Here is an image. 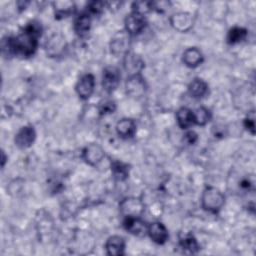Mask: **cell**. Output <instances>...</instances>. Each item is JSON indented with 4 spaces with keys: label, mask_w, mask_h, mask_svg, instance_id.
<instances>
[{
    "label": "cell",
    "mask_w": 256,
    "mask_h": 256,
    "mask_svg": "<svg viewBox=\"0 0 256 256\" xmlns=\"http://www.w3.org/2000/svg\"><path fill=\"white\" fill-rule=\"evenodd\" d=\"M148 234L150 238L157 244H163L168 239V231L160 222H153L148 226Z\"/></svg>",
    "instance_id": "15"
},
{
    "label": "cell",
    "mask_w": 256,
    "mask_h": 256,
    "mask_svg": "<svg viewBox=\"0 0 256 256\" xmlns=\"http://www.w3.org/2000/svg\"><path fill=\"white\" fill-rule=\"evenodd\" d=\"M119 209L124 217H140L144 212V203L136 197H127L119 204Z\"/></svg>",
    "instance_id": "3"
},
{
    "label": "cell",
    "mask_w": 256,
    "mask_h": 256,
    "mask_svg": "<svg viewBox=\"0 0 256 256\" xmlns=\"http://www.w3.org/2000/svg\"><path fill=\"white\" fill-rule=\"evenodd\" d=\"M182 60L186 66L190 68H195L202 63L203 56L200 50H198L195 47H191L184 51Z\"/></svg>",
    "instance_id": "18"
},
{
    "label": "cell",
    "mask_w": 256,
    "mask_h": 256,
    "mask_svg": "<svg viewBox=\"0 0 256 256\" xmlns=\"http://www.w3.org/2000/svg\"><path fill=\"white\" fill-rule=\"evenodd\" d=\"M180 246L184 251L192 254L196 253L199 250V245L197 243V240L192 234H188L184 238H182L180 240Z\"/></svg>",
    "instance_id": "25"
},
{
    "label": "cell",
    "mask_w": 256,
    "mask_h": 256,
    "mask_svg": "<svg viewBox=\"0 0 256 256\" xmlns=\"http://www.w3.org/2000/svg\"><path fill=\"white\" fill-rule=\"evenodd\" d=\"M240 186L244 189H249L251 187V182L249 181V179H242V181L240 182Z\"/></svg>",
    "instance_id": "33"
},
{
    "label": "cell",
    "mask_w": 256,
    "mask_h": 256,
    "mask_svg": "<svg viewBox=\"0 0 256 256\" xmlns=\"http://www.w3.org/2000/svg\"><path fill=\"white\" fill-rule=\"evenodd\" d=\"M116 132L121 138H130L136 132V123L130 118L121 119L116 125Z\"/></svg>",
    "instance_id": "17"
},
{
    "label": "cell",
    "mask_w": 256,
    "mask_h": 256,
    "mask_svg": "<svg viewBox=\"0 0 256 256\" xmlns=\"http://www.w3.org/2000/svg\"><path fill=\"white\" fill-rule=\"evenodd\" d=\"M120 77V72L116 67H106L102 76L103 89L109 93L114 91L119 84Z\"/></svg>",
    "instance_id": "9"
},
{
    "label": "cell",
    "mask_w": 256,
    "mask_h": 256,
    "mask_svg": "<svg viewBox=\"0 0 256 256\" xmlns=\"http://www.w3.org/2000/svg\"><path fill=\"white\" fill-rule=\"evenodd\" d=\"M94 87H95L94 76L92 74H86L83 77H81L80 80L78 81L76 85V91L80 98L86 100L92 95L94 91Z\"/></svg>",
    "instance_id": "13"
},
{
    "label": "cell",
    "mask_w": 256,
    "mask_h": 256,
    "mask_svg": "<svg viewBox=\"0 0 256 256\" xmlns=\"http://www.w3.org/2000/svg\"><path fill=\"white\" fill-rule=\"evenodd\" d=\"M176 118H177L179 127L182 129H187L190 126H192L193 124H195L193 111L186 107H182L177 111Z\"/></svg>",
    "instance_id": "20"
},
{
    "label": "cell",
    "mask_w": 256,
    "mask_h": 256,
    "mask_svg": "<svg viewBox=\"0 0 256 256\" xmlns=\"http://www.w3.org/2000/svg\"><path fill=\"white\" fill-rule=\"evenodd\" d=\"M123 65H124V69L127 71L129 76H131V75L140 74V72L144 68V61L139 55L133 52H128L124 56Z\"/></svg>",
    "instance_id": "11"
},
{
    "label": "cell",
    "mask_w": 256,
    "mask_h": 256,
    "mask_svg": "<svg viewBox=\"0 0 256 256\" xmlns=\"http://www.w3.org/2000/svg\"><path fill=\"white\" fill-rule=\"evenodd\" d=\"M36 138L35 130L32 126L22 127L15 136V145L21 149L30 147Z\"/></svg>",
    "instance_id": "12"
},
{
    "label": "cell",
    "mask_w": 256,
    "mask_h": 256,
    "mask_svg": "<svg viewBox=\"0 0 256 256\" xmlns=\"http://www.w3.org/2000/svg\"><path fill=\"white\" fill-rule=\"evenodd\" d=\"M111 171L117 181H124L129 176V166L120 161H113L111 163Z\"/></svg>",
    "instance_id": "23"
},
{
    "label": "cell",
    "mask_w": 256,
    "mask_h": 256,
    "mask_svg": "<svg viewBox=\"0 0 256 256\" xmlns=\"http://www.w3.org/2000/svg\"><path fill=\"white\" fill-rule=\"evenodd\" d=\"M198 139L197 134L194 131H188L185 135H184V140L186 141L187 144H194Z\"/></svg>",
    "instance_id": "32"
},
{
    "label": "cell",
    "mask_w": 256,
    "mask_h": 256,
    "mask_svg": "<svg viewBox=\"0 0 256 256\" xmlns=\"http://www.w3.org/2000/svg\"><path fill=\"white\" fill-rule=\"evenodd\" d=\"M188 90L190 95L193 98H201L203 97L208 91L207 83L201 78H195L188 86Z\"/></svg>",
    "instance_id": "22"
},
{
    "label": "cell",
    "mask_w": 256,
    "mask_h": 256,
    "mask_svg": "<svg viewBox=\"0 0 256 256\" xmlns=\"http://www.w3.org/2000/svg\"><path fill=\"white\" fill-rule=\"evenodd\" d=\"M104 8V3L101 1H93L88 4L87 7V13L90 15H98L102 12Z\"/></svg>",
    "instance_id": "29"
},
{
    "label": "cell",
    "mask_w": 256,
    "mask_h": 256,
    "mask_svg": "<svg viewBox=\"0 0 256 256\" xmlns=\"http://www.w3.org/2000/svg\"><path fill=\"white\" fill-rule=\"evenodd\" d=\"M66 47L65 39L61 34L52 35L46 42V51L50 56L61 55Z\"/></svg>",
    "instance_id": "14"
},
{
    "label": "cell",
    "mask_w": 256,
    "mask_h": 256,
    "mask_svg": "<svg viewBox=\"0 0 256 256\" xmlns=\"http://www.w3.org/2000/svg\"><path fill=\"white\" fill-rule=\"evenodd\" d=\"M194 122L197 125L203 126L211 119V113L210 111L205 107L197 108L194 112Z\"/></svg>",
    "instance_id": "26"
},
{
    "label": "cell",
    "mask_w": 256,
    "mask_h": 256,
    "mask_svg": "<svg viewBox=\"0 0 256 256\" xmlns=\"http://www.w3.org/2000/svg\"><path fill=\"white\" fill-rule=\"evenodd\" d=\"M5 160H6V156H5L4 151H2V166H4V164H5Z\"/></svg>",
    "instance_id": "34"
},
{
    "label": "cell",
    "mask_w": 256,
    "mask_h": 256,
    "mask_svg": "<svg viewBox=\"0 0 256 256\" xmlns=\"http://www.w3.org/2000/svg\"><path fill=\"white\" fill-rule=\"evenodd\" d=\"M90 27H91V15L87 12L81 13L74 22V30L80 36L85 35L90 30Z\"/></svg>",
    "instance_id": "21"
},
{
    "label": "cell",
    "mask_w": 256,
    "mask_h": 256,
    "mask_svg": "<svg viewBox=\"0 0 256 256\" xmlns=\"http://www.w3.org/2000/svg\"><path fill=\"white\" fill-rule=\"evenodd\" d=\"M53 9L55 17L58 19L71 15L75 10V3L73 1H55L53 2Z\"/></svg>",
    "instance_id": "19"
},
{
    "label": "cell",
    "mask_w": 256,
    "mask_h": 256,
    "mask_svg": "<svg viewBox=\"0 0 256 256\" xmlns=\"http://www.w3.org/2000/svg\"><path fill=\"white\" fill-rule=\"evenodd\" d=\"M147 85L140 74L131 75L126 81V91L131 97H141L145 94Z\"/></svg>",
    "instance_id": "7"
},
{
    "label": "cell",
    "mask_w": 256,
    "mask_h": 256,
    "mask_svg": "<svg viewBox=\"0 0 256 256\" xmlns=\"http://www.w3.org/2000/svg\"><path fill=\"white\" fill-rule=\"evenodd\" d=\"M42 27L39 22L28 23L22 32L15 37H7L2 40L3 54H14L29 57L34 54L38 45V38L41 36Z\"/></svg>",
    "instance_id": "1"
},
{
    "label": "cell",
    "mask_w": 256,
    "mask_h": 256,
    "mask_svg": "<svg viewBox=\"0 0 256 256\" xmlns=\"http://www.w3.org/2000/svg\"><path fill=\"white\" fill-rule=\"evenodd\" d=\"M115 109H116L115 103L111 100H104L99 105V112L102 115L113 113L115 111Z\"/></svg>",
    "instance_id": "28"
},
{
    "label": "cell",
    "mask_w": 256,
    "mask_h": 256,
    "mask_svg": "<svg viewBox=\"0 0 256 256\" xmlns=\"http://www.w3.org/2000/svg\"><path fill=\"white\" fill-rule=\"evenodd\" d=\"M105 249L108 255L111 256H119L124 254L125 249V241L121 236L114 235L107 239L105 243Z\"/></svg>",
    "instance_id": "16"
},
{
    "label": "cell",
    "mask_w": 256,
    "mask_h": 256,
    "mask_svg": "<svg viewBox=\"0 0 256 256\" xmlns=\"http://www.w3.org/2000/svg\"><path fill=\"white\" fill-rule=\"evenodd\" d=\"M225 197L222 192L215 187H206L201 196L202 207L211 213L218 212L224 205Z\"/></svg>",
    "instance_id": "2"
},
{
    "label": "cell",
    "mask_w": 256,
    "mask_h": 256,
    "mask_svg": "<svg viewBox=\"0 0 256 256\" xmlns=\"http://www.w3.org/2000/svg\"><path fill=\"white\" fill-rule=\"evenodd\" d=\"M146 26L144 15L132 12L125 18V31L129 35H136L143 31Z\"/></svg>",
    "instance_id": "8"
},
{
    "label": "cell",
    "mask_w": 256,
    "mask_h": 256,
    "mask_svg": "<svg viewBox=\"0 0 256 256\" xmlns=\"http://www.w3.org/2000/svg\"><path fill=\"white\" fill-rule=\"evenodd\" d=\"M132 12L141 14V15H145L147 12H149L150 10H152L151 8V2H144V1H138V2H134L132 5Z\"/></svg>",
    "instance_id": "27"
},
{
    "label": "cell",
    "mask_w": 256,
    "mask_h": 256,
    "mask_svg": "<svg viewBox=\"0 0 256 256\" xmlns=\"http://www.w3.org/2000/svg\"><path fill=\"white\" fill-rule=\"evenodd\" d=\"M130 48V35L126 31L117 32L110 42V50L111 52L118 55H125L129 52Z\"/></svg>",
    "instance_id": "4"
},
{
    "label": "cell",
    "mask_w": 256,
    "mask_h": 256,
    "mask_svg": "<svg viewBox=\"0 0 256 256\" xmlns=\"http://www.w3.org/2000/svg\"><path fill=\"white\" fill-rule=\"evenodd\" d=\"M244 126L248 131H250V133L252 135L255 134V115H254V111H251L248 114V116L244 119Z\"/></svg>",
    "instance_id": "30"
},
{
    "label": "cell",
    "mask_w": 256,
    "mask_h": 256,
    "mask_svg": "<svg viewBox=\"0 0 256 256\" xmlns=\"http://www.w3.org/2000/svg\"><path fill=\"white\" fill-rule=\"evenodd\" d=\"M170 2L167 1H158V2H151L152 10H156L158 12H163L167 8H169Z\"/></svg>",
    "instance_id": "31"
},
{
    "label": "cell",
    "mask_w": 256,
    "mask_h": 256,
    "mask_svg": "<svg viewBox=\"0 0 256 256\" xmlns=\"http://www.w3.org/2000/svg\"><path fill=\"white\" fill-rule=\"evenodd\" d=\"M83 159L91 166H97L105 157L103 148L97 143H91L87 145L82 152Z\"/></svg>",
    "instance_id": "6"
},
{
    "label": "cell",
    "mask_w": 256,
    "mask_h": 256,
    "mask_svg": "<svg viewBox=\"0 0 256 256\" xmlns=\"http://www.w3.org/2000/svg\"><path fill=\"white\" fill-rule=\"evenodd\" d=\"M124 228L131 234L143 237L148 233V225L140 217H125Z\"/></svg>",
    "instance_id": "10"
},
{
    "label": "cell",
    "mask_w": 256,
    "mask_h": 256,
    "mask_svg": "<svg viewBox=\"0 0 256 256\" xmlns=\"http://www.w3.org/2000/svg\"><path fill=\"white\" fill-rule=\"evenodd\" d=\"M247 30L242 27H233L227 34V42L229 44H237L242 42L247 36Z\"/></svg>",
    "instance_id": "24"
},
{
    "label": "cell",
    "mask_w": 256,
    "mask_h": 256,
    "mask_svg": "<svg viewBox=\"0 0 256 256\" xmlns=\"http://www.w3.org/2000/svg\"><path fill=\"white\" fill-rule=\"evenodd\" d=\"M170 24L179 32H187L193 27L194 18L188 12H177L170 17Z\"/></svg>",
    "instance_id": "5"
}]
</instances>
